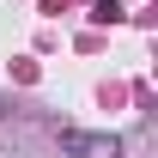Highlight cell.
I'll return each instance as SVG.
<instances>
[{"instance_id": "6da1fadb", "label": "cell", "mask_w": 158, "mask_h": 158, "mask_svg": "<svg viewBox=\"0 0 158 158\" xmlns=\"http://www.w3.org/2000/svg\"><path fill=\"white\" fill-rule=\"evenodd\" d=\"M61 152L67 158H122L116 134H85V128H61Z\"/></svg>"}]
</instances>
